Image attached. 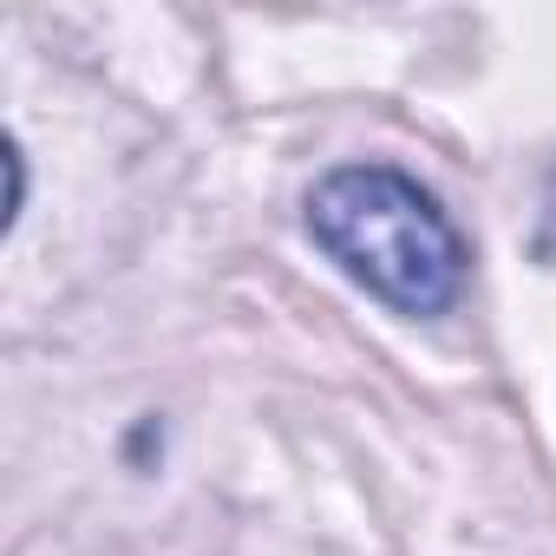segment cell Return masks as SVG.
Wrapping results in <instances>:
<instances>
[{
	"label": "cell",
	"instance_id": "6da1fadb",
	"mask_svg": "<svg viewBox=\"0 0 556 556\" xmlns=\"http://www.w3.org/2000/svg\"><path fill=\"white\" fill-rule=\"evenodd\" d=\"M308 236L393 315H445L465 289V236L393 164H341L308 190Z\"/></svg>",
	"mask_w": 556,
	"mask_h": 556
}]
</instances>
